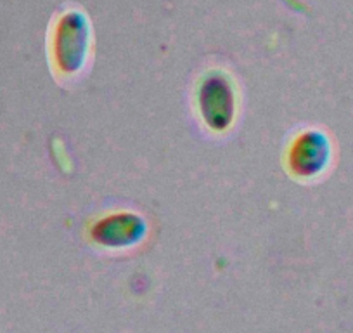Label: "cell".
<instances>
[{
    "label": "cell",
    "instance_id": "obj_1",
    "mask_svg": "<svg viewBox=\"0 0 353 333\" xmlns=\"http://www.w3.org/2000/svg\"><path fill=\"white\" fill-rule=\"evenodd\" d=\"M88 49V25L81 12L70 11L57 21L54 32V56L66 73L80 70Z\"/></svg>",
    "mask_w": 353,
    "mask_h": 333
},
{
    "label": "cell",
    "instance_id": "obj_2",
    "mask_svg": "<svg viewBox=\"0 0 353 333\" xmlns=\"http://www.w3.org/2000/svg\"><path fill=\"white\" fill-rule=\"evenodd\" d=\"M332 146L321 131H307L294 139L290 151L291 171L303 179L321 175L331 163Z\"/></svg>",
    "mask_w": 353,
    "mask_h": 333
},
{
    "label": "cell",
    "instance_id": "obj_3",
    "mask_svg": "<svg viewBox=\"0 0 353 333\" xmlns=\"http://www.w3.org/2000/svg\"><path fill=\"white\" fill-rule=\"evenodd\" d=\"M232 91L229 84L220 77H210L201 86L199 93V104L206 124L212 129L229 127L234 115Z\"/></svg>",
    "mask_w": 353,
    "mask_h": 333
},
{
    "label": "cell",
    "instance_id": "obj_4",
    "mask_svg": "<svg viewBox=\"0 0 353 333\" xmlns=\"http://www.w3.org/2000/svg\"><path fill=\"white\" fill-rule=\"evenodd\" d=\"M142 233H144V224L137 217L117 216L113 219L103 220L97 227L96 236L106 245H123L125 240L134 241L141 238Z\"/></svg>",
    "mask_w": 353,
    "mask_h": 333
}]
</instances>
